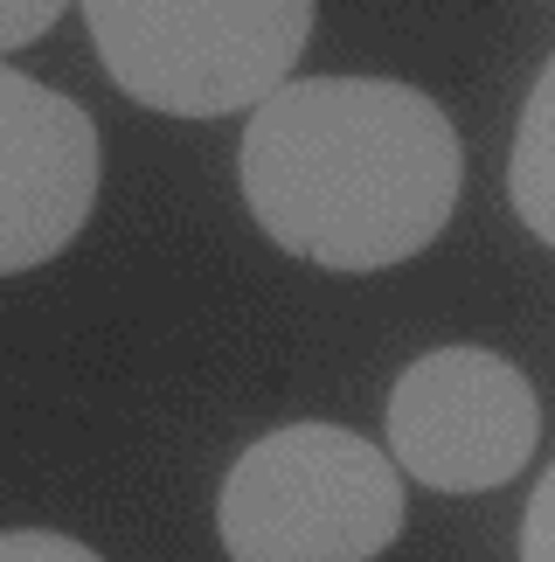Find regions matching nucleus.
Listing matches in <instances>:
<instances>
[{
	"mask_svg": "<svg viewBox=\"0 0 555 562\" xmlns=\"http://www.w3.org/2000/svg\"><path fill=\"white\" fill-rule=\"evenodd\" d=\"M243 202L278 250L327 271H389L458 209L452 119L389 77H292L243 125Z\"/></svg>",
	"mask_w": 555,
	"mask_h": 562,
	"instance_id": "f257e3e1",
	"label": "nucleus"
},
{
	"mask_svg": "<svg viewBox=\"0 0 555 562\" xmlns=\"http://www.w3.org/2000/svg\"><path fill=\"white\" fill-rule=\"evenodd\" d=\"M112 83L146 112H258L306 56L313 0H83Z\"/></svg>",
	"mask_w": 555,
	"mask_h": 562,
	"instance_id": "f03ea898",
	"label": "nucleus"
},
{
	"mask_svg": "<svg viewBox=\"0 0 555 562\" xmlns=\"http://www.w3.org/2000/svg\"><path fill=\"white\" fill-rule=\"evenodd\" d=\"M216 528L229 562H375L403 528L396 459L340 424H285L229 465Z\"/></svg>",
	"mask_w": 555,
	"mask_h": 562,
	"instance_id": "7ed1b4c3",
	"label": "nucleus"
},
{
	"mask_svg": "<svg viewBox=\"0 0 555 562\" xmlns=\"http://www.w3.org/2000/svg\"><path fill=\"white\" fill-rule=\"evenodd\" d=\"M542 403L494 348L417 355L389 389V459L431 493L507 486L535 459Z\"/></svg>",
	"mask_w": 555,
	"mask_h": 562,
	"instance_id": "20e7f679",
	"label": "nucleus"
},
{
	"mask_svg": "<svg viewBox=\"0 0 555 562\" xmlns=\"http://www.w3.org/2000/svg\"><path fill=\"white\" fill-rule=\"evenodd\" d=\"M98 125L77 98L0 63V278L49 265L91 223Z\"/></svg>",
	"mask_w": 555,
	"mask_h": 562,
	"instance_id": "39448f33",
	"label": "nucleus"
},
{
	"mask_svg": "<svg viewBox=\"0 0 555 562\" xmlns=\"http://www.w3.org/2000/svg\"><path fill=\"white\" fill-rule=\"evenodd\" d=\"M507 202H514V215L555 250V56L542 63L535 91L521 104L514 160H507Z\"/></svg>",
	"mask_w": 555,
	"mask_h": 562,
	"instance_id": "423d86ee",
	"label": "nucleus"
},
{
	"mask_svg": "<svg viewBox=\"0 0 555 562\" xmlns=\"http://www.w3.org/2000/svg\"><path fill=\"white\" fill-rule=\"evenodd\" d=\"M0 562H104V555H98V549H83L77 535L14 528V535H0Z\"/></svg>",
	"mask_w": 555,
	"mask_h": 562,
	"instance_id": "0eeeda50",
	"label": "nucleus"
},
{
	"mask_svg": "<svg viewBox=\"0 0 555 562\" xmlns=\"http://www.w3.org/2000/svg\"><path fill=\"white\" fill-rule=\"evenodd\" d=\"M70 8V0H0V56L8 49H29L56 29V14Z\"/></svg>",
	"mask_w": 555,
	"mask_h": 562,
	"instance_id": "6e6552de",
	"label": "nucleus"
},
{
	"mask_svg": "<svg viewBox=\"0 0 555 562\" xmlns=\"http://www.w3.org/2000/svg\"><path fill=\"white\" fill-rule=\"evenodd\" d=\"M521 562H555V465H548V480L535 486V501H528V521H521Z\"/></svg>",
	"mask_w": 555,
	"mask_h": 562,
	"instance_id": "1a4fd4ad",
	"label": "nucleus"
}]
</instances>
